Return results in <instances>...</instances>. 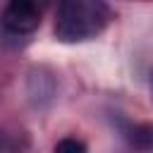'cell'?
Segmentation results:
<instances>
[{
	"mask_svg": "<svg viewBox=\"0 0 153 153\" xmlns=\"http://www.w3.org/2000/svg\"><path fill=\"white\" fill-rule=\"evenodd\" d=\"M110 19V10L93 0H67L55 14V36L62 43H79L98 36Z\"/></svg>",
	"mask_w": 153,
	"mask_h": 153,
	"instance_id": "cell-1",
	"label": "cell"
},
{
	"mask_svg": "<svg viewBox=\"0 0 153 153\" xmlns=\"http://www.w3.org/2000/svg\"><path fill=\"white\" fill-rule=\"evenodd\" d=\"M2 24L12 33H31L41 24V10L31 0H12L2 12Z\"/></svg>",
	"mask_w": 153,
	"mask_h": 153,
	"instance_id": "cell-2",
	"label": "cell"
},
{
	"mask_svg": "<svg viewBox=\"0 0 153 153\" xmlns=\"http://www.w3.org/2000/svg\"><path fill=\"white\" fill-rule=\"evenodd\" d=\"M131 143L139 151H153V124L146 122V124L134 127L131 129Z\"/></svg>",
	"mask_w": 153,
	"mask_h": 153,
	"instance_id": "cell-3",
	"label": "cell"
},
{
	"mask_svg": "<svg viewBox=\"0 0 153 153\" xmlns=\"http://www.w3.org/2000/svg\"><path fill=\"white\" fill-rule=\"evenodd\" d=\"M55 153H86V146H84V141H79L74 136H65L57 141Z\"/></svg>",
	"mask_w": 153,
	"mask_h": 153,
	"instance_id": "cell-4",
	"label": "cell"
},
{
	"mask_svg": "<svg viewBox=\"0 0 153 153\" xmlns=\"http://www.w3.org/2000/svg\"><path fill=\"white\" fill-rule=\"evenodd\" d=\"M2 148H5V136H2V131H0V153H2Z\"/></svg>",
	"mask_w": 153,
	"mask_h": 153,
	"instance_id": "cell-5",
	"label": "cell"
}]
</instances>
